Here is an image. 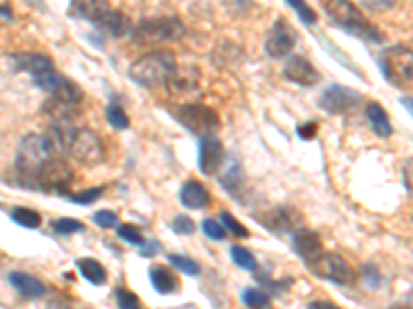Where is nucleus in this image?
I'll use <instances>...</instances> for the list:
<instances>
[{"label":"nucleus","instance_id":"7ed1b4c3","mask_svg":"<svg viewBox=\"0 0 413 309\" xmlns=\"http://www.w3.org/2000/svg\"><path fill=\"white\" fill-rule=\"evenodd\" d=\"M58 153L54 140L48 134H27L23 136L19 151H17V172L25 177V181L31 183L36 174L46 165L50 159H54Z\"/></svg>","mask_w":413,"mask_h":309},{"label":"nucleus","instance_id":"c9c22d12","mask_svg":"<svg viewBox=\"0 0 413 309\" xmlns=\"http://www.w3.org/2000/svg\"><path fill=\"white\" fill-rule=\"evenodd\" d=\"M103 194V188L99 186V188H92V190H85V192H77V194H71L68 198L75 202V204H92V202H95L99 196Z\"/></svg>","mask_w":413,"mask_h":309},{"label":"nucleus","instance_id":"58836bf2","mask_svg":"<svg viewBox=\"0 0 413 309\" xmlns=\"http://www.w3.org/2000/svg\"><path fill=\"white\" fill-rule=\"evenodd\" d=\"M364 6H368L370 10H376V13H382V10H389L397 4V0H360Z\"/></svg>","mask_w":413,"mask_h":309},{"label":"nucleus","instance_id":"a878e982","mask_svg":"<svg viewBox=\"0 0 413 309\" xmlns=\"http://www.w3.org/2000/svg\"><path fill=\"white\" fill-rule=\"evenodd\" d=\"M242 301L250 309H269V306H271L269 295H265L263 291H256V289H244L242 291Z\"/></svg>","mask_w":413,"mask_h":309},{"label":"nucleus","instance_id":"cd10ccee","mask_svg":"<svg viewBox=\"0 0 413 309\" xmlns=\"http://www.w3.org/2000/svg\"><path fill=\"white\" fill-rule=\"evenodd\" d=\"M231 260L233 264L244 268V270H256V260L254 256L246 250V248H240V246H231L230 248Z\"/></svg>","mask_w":413,"mask_h":309},{"label":"nucleus","instance_id":"f3484780","mask_svg":"<svg viewBox=\"0 0 413 309\" xmlns=\"http://www.w3.org/2000/svg\"><path fill=\"white\" fill-rule=\"evenodd\" d=\"M180 202L186 209L201 211V209H207L211 204V194L207 192V188L201 181L188 179L180 190Z\"/></svg>","mask_w":413,"mask_h":309},{"label":"nucleus","instance_id":"4c0bfd02","mask_svg":"<svg viewBox=\"0 0 413 309\" xmlns=\"http://www.w3.org/2000/svg\"><path fill=\"white\" fill-rule=\"evenodd\" d=\"M172 229H174V233H178V235H190L192 231H194V223L190 217H186V215H180V217H176L174 223H172Z\"/></svg>","mask_w":413,"mask_h":309},{"label":"nucleus","instance_id":"4468645a","mask_svg":"<svg viewBox=\"0 0 413 309\" xmlns=\"http://www.w3.org/2000/svg\"><path fill=\"white\" fill-rule=\"evenodd\" d=\"M259 219L269 231H275V233L291 231L294 233V229L300 225V213L289 206H277V209H271V211L259 215Z\"/></svg>","mask_w":413,"mask_h":309},{"label":"nucleus","instance_id":"ddd939ff","mask_svg":"<svg viewBox=\"0 0 413 309\" xmlns=\"http://www.w3.org/2000/svg\"><path fill=\"white\" fill-rule=\"evenodd\" d=\"M283 75L287 81L302 85V87H310L317 85L321 81V73L312 66L310 60H306L304 56H291L283 68Z\"/></svg>","mask_w":413,"mask_h":309},{"label":"nucleus","instance_id":"c03bdc74","mask_svg":"<svg viewBox=\"0 0 413 309\" xmlns=\"http://www.w3.org/2000/svg\"><path fill=\"white\" fill-rule=\"evenodd\" d=\"M308 309H339L337 306H333L331 301H312Z\"/></svg>","mask_w":413,"mask_h":309},{"label":"nucleus","instance_id":"dca6fc26","mask_svg":"<svg viewBox=\"0 0 413 309\" xmlns=\"http://www.w3.org/2000/svg\"><path fill=\"white\" fill-rule=\"evenodd\" d=\"M8 280L13 285V289L23 295L25 299H40L46 295V287L42 280H38L36 276L31 274H25V272H10L8 274Z\"/></svg>","mask_w":413,"mask_h":309},{"label":"nucleus","instance_id":"2f4dec72","mask_svg":"<svg viewBox=\"0 0 413 309\" xmlns=\"http://www.w3.org/2000/svg\"><path fill=\"white\" fill-rule=\"evenodd\" d=\"M118 235H120V239H122V241L133 243V246H143V243H145V237H143L140 229L135 227V225H129V223L118 227Z\"/></svg>","mask_w":413,"mask_h":309},{"label":"nucleus","instance_id":"6e6552de","mask_svg":"<svg viewBox=\"0 0 413 309\" xmlns=\"http://www.w3.org/2000/svg\"><path fill=\"white\" fill-rule=\"evenodd\" d=\"M360 101H362L360 93L343 85H331L324 89L321 95V107L326 110L328 114H347L356 110Z\"/></svg>","mask_w":413,"mask_h":309},{"label":"nucleus","instance_id":"412c9836","mask_svg":"<svg viewBox=\"0 0 413 309\" xmlns=\"http://www.w3.org/2000/svg\"><path fill=\"white\" fill-rule=\"evenodd\" d=\"M366 112L372 130L378 134L380 138H389L393 134V126H391V118L384 112V107L380 103H376V101H370Z\"/></svg>","mask_w":413,"mask_h":309},{"label":"nucleus","instance_id":"1a4fd4ad","mask_svg":"<svg viewBox=\"0 0 413 309\" xmlns=\"http://www.w3.org/2000/svg\"><path fill=\"white\" fill-rule=\"evenodd\" d=\"M314 270V274L324 276L333 282L339 285H352L356 282V272L354 268L347 264L341 256L337 254H322V258L314 266H310Z\"/></svg>","mask_w":413,"mask_h":309},{"label":"nucleus","instance_id":"0eeeda50","mask_svg":"<svg viewBox=\"0 0 413 309\" xmlns=\"http://www.w3.org/2000/svg\"><path fill=\"white\" fill-rule=\"evenodd\" d=\"M75 177V172L73 167L64 161V159H50L46 165L36 174V177L31 179L34 186L38 188H50V190H62L66 186H71Z\"/></svg>","mask_w":413,"mask_h":309},{"label":"nucleus","instance_id":"f03ea898","mask_svg":"<svg viewBox=\"0 0 413 309\" xmlns=\"http://www.w3.org/2000/svg\"><path fill=\"white\" fill-rule=\"evenodd\" d=\"M324 10L347 33L360 38L364 42H374V44L384 42V33L368 21L364 13L354 2H349V0H326Z\"/></svg>","mask_w":413,"mask_h":309},{"label":"nucleus","instance_id":"aec40b11","mask_svg":"<svg viewBox=\"0 0 413 309\" xmlns=\"http://www.w3.org/2000/svg\"><path fill=\"white\" fill-rule=\"evenodd\" d=\"M149 278H151L153 289H155L157 293H161V295H170V293H176V291H178V278H176L174 272L168 270L166 266H151Z\"/></svg>","mask_w":413,"mask_h":309},{"label":"nucleus","instance_id":"79ce46f5","mask_svg":"<svg viewBox=\"0 0 413 309\" xmlns=\"http://www.w3.org/2000/svg\"><path fill=\"white\" fill-rule=\"evenodd\" d=\"M364 276H366V285L370 289H374L376 285H378V280H380V276H378V272H376V268H364Z\"/></svg>","mask_w":413,"mask_h":309},{"label":"nucleus","instance_id":"5701e85b","mask_svg":"<svg viewBox=\"0 0 413 309\" xmlns=\"http://www.w3.org/2000/svg\"><path fill=\"white\" fill-rule=\"evenodd\" d=\"M222 186L228 190V192H236V190H240V186L244 183V174H242V167H240V163L238 161H231L230 167L224 172V176H222Z\"/></svg>","mask_w":413,"mask_h":309},{"label":"nucleus","instance_id":"c756f323","mask_svg":"<svg viewBox=\"0 0 413 309\" xmlns=\"http://www.w3.org/2000/svg\"><path fill=\"white\" fill-rule=\"evenodd\" d=\"M219 225L224 227V229H228L230 233H233L236 237H250V231L242 225V223L238 221L231 213H228V211H224L222 215H219Z\"/></svg>","mask_w":413,"mask_h":309},{"label":"nucleus","instance_id":"7c9ffc66","mask_svg":"<svg viewBox=\"0 0 413 309\" xmlns=\"http://www.w3.org/2000/svg\"><path fill=\"white\" fill-rule=\"evenodd\" d=\"M285 2H287V4L298 13V17H300L306 25H314V23H317V19H319V17H317V13L308 6V2H306V0H285Z\"/></svg>","mask_w":413,"mask_h":309},{"label":"nucleus","instance_id":"ea45409f","mask_svg":"<svg viewBox=\"0 0 413 309\" xmlns=\"http://www.w3.org/2000/svg\"><path fill=\"white\" fill-rule=\"evenodd\" d=\"M319 133V124L317 122H306V124H302V126H298V134H300V138H304V140H312L314 136Z\"/></svg>","mask_w":413,"mask_h":309},{"label":"nucleus","instance_id":"9b49d317","mask_svg":"<svg viewBox=\"0 0 413 309\" xmlns=\"http://www.w3.org/2000/svg\"><path fill=\"white\" fill-rule=\"evenodd\" d=\"M291 248L308 266L317 264L324 254L321 237L308 229H298L291 233Z\"/></svg>","mask_w":413,"mask_h":309},{"label":"nucleus","instance_id":"39448f33","mask_svg":"<svg viewBox=\"0 0 413 309\" xmlns=\"http://www.w3.org/2000/svg\"><path fill=\"white\" fill-rule=\"evenodd\" d=\"M186 33V27L176 17H159V19H147L138 25L133 38L140 45L161 44V42H176Z\"/></svg>","mask_w":413,"mask_h":309},{"label":"nucleus","instance_id":"37998d69","mask_svg":"<svg viewBox=\"0 0 413 309\" xmlns=\"http://www.w3.org/2000/svg\"><path fill=\"white\" fill-rule=\"evenodd\" d=\"M0 15L2 17H13V8H10V2L8 0H0Z\"/></svg>","mask_w":413,"mask_h":309},{"label":"nucleus","instance_id":"f257e3e1","mask_svg":"<svg viewBox=\"0 0 413 309\" xmlns=\"http://www.w3.org/2000/svg\"><path fill=\"white\" fill-rule=\"evenodd\" d=\"M178 64L172 52L159 50V52H151L140 56L135 60L129 68V77L147 89H161L168 87L170 79L176 75Z\"/></svg>","mask_w":413,"mask_h":309},{"label":"nucleus","instance_id":"f8f14e48","mask_svg":"<svg viewBox=\"0 0 413 309\" xmlns=\"http://www.w3.org/2000/svg\"><path fill=\"white\" fill-rule=\"evenodd\" d=\"M224 144L219 138L211 136H203L201 138V146H198V167L205 176H215L224 163Z\"/></svg>","mask_w":413,"mask_h":309},{"label":"nucleus","instance_id":"6ab92c4d","mask_svg":"<svg viewBox=\"0 0 413 309\" xmlns=\"http://www.w3.org/2000/svg\"><path fill=\"white\" fill-rule=\"evenodd\" d=\"M15 66L19 70H25L34 77L46 73L50 68H54V62L52 58H48L46 54H34V52H27V54H17L15 56Z\"/></svg>","mask_w":413,"mask_h":309},{"label":"nucleus","instance_id":"e433bc0d","mask_svg":"<svg viewBox=\"0 0 413 309\" xmlns=\"http://www.w3.org/2000/svg\"><path fill=\"white\" fill-rule=\"evenodd\" d=\"M93 221H95L97 227H101V229H114L118 225V215L112 213V211H97L93 215Z\"/></svg>","mask_w":413,"mask_h":309},{"label":"nucleus","instance_id":"423d86ee","mask_svg":"<svg viewBox=\"0 0 413 309\" xmlns=\"http://www.w3.org/2000/svg\"><path fill=\"white\" fill-rule=\"evenodd\" d=\"M412 47L410 45H393L380 56V68L384 79L395 87H410L412 85Z\"/></svg>","mask_w":413,"mask_h":309},{"label":"nucleus","instance_id":"a19ab883","mask_svg":"<svg viewBox=\"0 0 413 309\" xmlns=\"http://www.w3.org/2000/svg\"><path fill=\"white\" fill-rule=\"evenodd\" d=\"M161 250V246L157 243V241H145L143 246H140V256H145V258H151V256H155L157 252Z\"/></svg>","mask_w":413,"mask_h":309},{"label":"nucleus","instance_id":"393cba45","mask_svg":"<svg viewBox=\"0 0 413 309\" xmlns=\"http://www.w3.org/2000/svg\"><path fill=\"white\" fill-rule=\"evenodd\" d=\"M106 118H108V122H110L116 130H126V128L131 126V120H129L126 112H124L118 103H110V105H108Z\"/></svg>","mask_w":413,"mask_h":309},{"label":"nucleus","instance_id":"b1692460","mask_svg":"<svg viewBox=\"0 0 413 309\" xmlns=\"http://www.w3.org/2000/svg\"><path fill=\"white\" fill-rule=\"evenodd\" d=\"M66 77H62L56 68H50L46 73H42V75H38V77H34V85L40 89H44L48 93H54L56 89L62 85V81H64Z\"/></svg>","mask_w":413,"mask_h":309},{"label":"nucleus","instance_id":"20e7f679","mask_svg":"<svg viewBox=\"0 0 413 309\" xmlns=\"http://www.w3.org/2000/svg\"><path fill=\"white\" fill-rule=\"evenodd\" d=\"M172 116L182 124L186 130L196 136H211L219 130L222 122L215 110L203 105V103H184L172 110Z\"/></svg>","mask_w":413,"mask_h":309},{"label":"nucleus","instance_id":"2eb2a0df","mask_svg":"<svg viewBox=\"0 0 413 309\" xmlns=\"http://www.w3.org/2000/svg\"><path fill=\"white\" fill-rule=\"evenodd\" d=\"M95 25H97V29H101L106 36H112V38H124V36L133 33L131 19L118 10H108Z\"/></svg>","mask_w":413,"mask_h":309},{"label":"nucleus","instance_id":"a211bd4d","mask_svg":"<svg viewBox=\"0 0 413 309\" xmlns=\"http://www.w3.org/2000/svg\"><path fill=\"white\" fill-rule=\"evenodd\" d=\"M108 10H110V2L108 0H73L68 15L77 17V19H85V21L97 23Z\"/></svg>","mask_w":413,"mask_h":309},{"label":"nucleus","instance_id":"bb28decb","mask_svg":"<svg viewBox=\"0 0 413 309\" xmlns=\"http://www.w3.org/2000/svg\"><path fill=\"white\" fill-rule=\"evenodd\" d=\"M10 217H13V221L17 223V225H21V227H27V229H36V227H40V223H42V217L36 213V211H31V209H13V213H10Z\"/></svg>","mask_w":413,"mask_h":309},{"label":"nucleus","instance_id":"9d476101","mask_svg":"<svg viewBox=\"0 0 413 309\" xmlns=\"http://www.w3.org/2000/svg\"><path fill=\"white\" fill-rule=\"evenodd\" d=\"M296 40H298V36H296L294 27L285 19H277L267 36L265 50L271 58H285L294 50Z\"/></svg>","mask_w":413,"mask_h":309},{"label":"nucleus","instance_id":"473e14b6","mask_svg":"<svg viewBox=\"0 0 413 309\" xmlns=\"http://www.w3.org/2000/svg\"><path fill=\"white\" fill-rule=\"evenodd\" d=\"M116 301H118V308L120 309H143L140 299L129 289H118L116 291Z\"/></svg>","mask_w":413,"mask_h":309},{"label":"nucleus","instance_id":"72a5a7b5","mask_svg":"<svg viewBox=\"0 0 413 309\" xmlns=\"http://www.w3.org/2000/svg\"><path fill=\"white\" fill-rule=\"evenodd\" d=\"M52 229L56 233H62V235H68V233H75V231H83V223L77 221V219H56L52 223Z\"/></svg>","mask_w":413,"mask_h":309},{"label":"nucleus","instance_id":"f704fd0d","mask_svg":"<svg viewBox=\"0 0 413 309\" xmlns=\"http://www.w3.org/2000/svg\"><path fill=\"white\" fill-rule=\"evenodd\" d=\"M201 227H203V231H205V235H207L209 239H213V241L226 239V229L219 225V221H215V219H205Z\"/></svg>","mask_w":413,"mask_h":309},{"label":"nucleus","instance_id":"4be33fe9","mask_svg":"<svg viewBox=\"0 0 413 309\" xmlns=\"http://www.w3.org/2000/svg\"><path fill=\"white\" fill-rule=\"evenodd\" d=\"M77 268H79V272L92 282V285H103L106 280H108V274H106V268L99 264L97 260H93V258H81L79 262H77Z\"/></svg>","mask_w":413,"mask_h":309},{"label":"nucleus","instance_id":"c85d7f7f","mask_svg":"<svg viewBox=\"0 0 413 309\" xmlns=\"http://www.w3.org/2000/svg\"><path fill=\"white\" fill-rule=\"evenodd\" d=\"M168 262L174 266L176 270L184 272V274H190V276H198L201 274V266L196 264L194 260L186 258V256H180V254H170Z\"/></svg>","mask_w":413,"mask_h":309}]
</instances>
